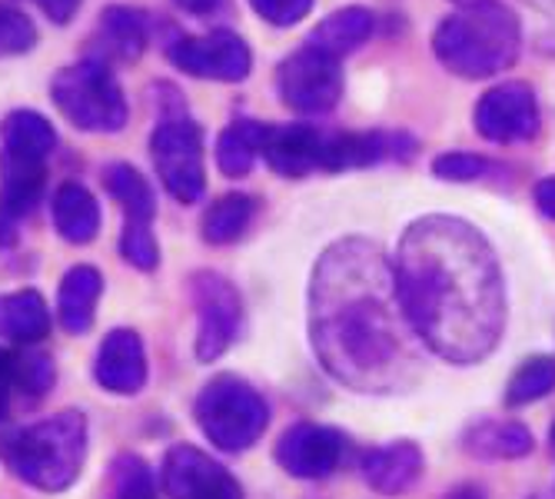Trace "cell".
<instances>
[{
  "label": "cell",
  "mask_w": 555,
  "mask_h": 499,
  "mask_svg": "<svg viewBox=\"0 0 555 499\" xmlns=\"http://www.w3.org/2000/svg\"><path fill=\"white\" fill-rule=\"evenodd\" d=\"M396 290L416 336L449 363H479L506 327L502 273L486 236L456 217H423L399 240Z\"/></svg>",
  "instance_id": "obj_1"
},
{
  "label": "cell",
  "mask_w": 555,
  "mask_h": 499,
  "mask_svg": "<svg viewBox=\"0 0 555 499\" xmlns=\"http://www.w3.org/2000/svg\"><path fill=\"white\" fill-rule=\"evenodd\" d=\"M313 349L346 386L386 393L410 357V317L402 310L392 264L366 240H343L313 273ZM416 333V330H413Z\"/></svg>",
  "instance_id": "obj_2"
},
{
  "label": "cell",
  "mask_w": 555,
  "mask_h": 499,
  "mask_svg": "<svg viewBox=\"0 0 555 499\" xmlns=\"http://www.w3.org/2000/svg\"><path fill=\"white\" fill-rule=\"evenodd\" d=\"M519 17L499 4V0H479L460 14L446 17L433 34L436 61L456 77L486 80L495 77L519 57Z\"/></svg>",
  "instance_id": "obj_3"
},
{
  "label": "cell",
  "mask_w": 555,
  "mask_h": 499,
  "mask_svg": "<svg viewBox=\"0 0 555 499\" xmlns=\"http://www.w3.org/2000/svg\"><path fill=\"white\" fill-rule=\"evenodd\" d=\"M87 457V420L74 410L40 420L21 430L8 443V460L14 473L47 492L67 489L83 466Z\"/></svg>",
  "instance_id": "obj_4"
},
{
  "label": "cell",
  "mask_w": 555,
  "mask_h": 499,
  "mask_svg": "<svg viewBox=\"0 0 555 499\" xmlns=\"http://www.w3.org/2000/svg\"><path fill=\"white\" fill-rule=\"evenodd\" d=\"M193 417L214 446L227 449V453H243L263 436L270 407L246 380L227 373L199 389Z\"/></svg>",
  "instance_id": "obj_5"
},
{
  "label": "cell",
  "mask_w": 555,
  "mask_h": 499,
  "mask_svg": "<svg viewBox=\"0 0 555 499\" xmlns=\"http://www.w3.org/2000/svg\"><path fill=\"white\" fill-rule=\"evenodd\" d=\"M57 111L87 133H117L127 124V97L107 64L87 61L64 67L50 84Z\"/></svg>",
  "instance_id": "obj_6"
},
{
  "label": "cell",
  "mask_w": 555,
  "mask_h": 499,
  "mask_svg": "<svg viewBox=\"0 0 555 499\" xmlns=\"http://www.w3.org/2000/svg\"><path fill=\"white\" fill-rule=\"evenodd\" d=\"M150 157L167 193L180 204H196L207 190L204 170V130L193 120H164L150 137Z\"/></svg>",
  "instance_id": "obj_7"
},
{
  "label": "cell",
  "mask_w": 555,
  "mask_h": 499,
  "mask_svg": "<svg viewBox=\"0 0 555 499\" xmlns=\"http://www.w3.org/2000/svg\"><path fill=\"white\" fill-rule=\"evenodd\" d=\"M280 100L296 114H326L343 97V71L339 57L307 43L289 54L276 71Z\"/></svg>",
  "instance_id": "obj_8"
},
{
  "label": "cell",
  "mask_w": 555,
  "mask_h": 499,
  "mask_svg": "<svg viewBox=\"0 0 555 499\" xmlns=\"http://www.w3.org/2000/svg\"><path fill=\"white\" fill-rule=\"evenodd\" d=\"M196 304V360H220L243 327V304L233 283L220 273H196L190 280Z\"/></svg>",
  "instance_id": "obj_9"
},
{
  "label": "cell",
  "mask_w": 555,
  "mask_h": 499,
  "mask_svg": "<svg viewBox=\"0 0 555 499\" xmlns=\"http://www.w3.org/2000/svg\"><path fill=\"white\" fill-rule=\"evenodd\" d=\"M167 57H170L173 67H180L190 77L220 80V84L246 80L249 67H254L249 47L233 30H214V34H204V37H180L167 50Z\"/></svg>",
  "instance_id": "obj_10"
},
{
  "label": "cell",
  "mask_w": 555,
  "mask_h": 499,
  "mask_svg": "<svg viewBox=\"0 0 555 499\" xmlns=\"http://www.w3.org/2000/svg\"><path fill=\"white\" fill-rule=\"evenodd\" d=\"M160 479L170 499H243V489L230 470L190 443L173 446L164 457Z\"/></svg>",
  "instance_id": "obj_11"
},
{
  "label": "cell",
  "mask_w": 555,
  "mask_h": 499,
  "mask_svg": "<svg viewBox=\"0 0 555 499\" xmlns=\"http://www.w3.org/2000/svg\"><path fill=\"white\" fill-rule=\"evenodd\" d=\"M476 130L492 143H522L539 133L535 93L513 80L486 90L476 104Z\"/></svg>",
  "instance_id": "obj_12"
},
{
  "label": "cell",
  "mask_w": 555,
  "mask_h": 499,
  "mask_svg": "<svg viewBox=\"0 0 555 499\" xmlns=\"http://www.w3.org/2000/svg\"><path fill=\"white\" fill-rule=\"evenodd\" d=\"M343 433L320 423H296L276 443V463L296 479H323L343 460Z\"/></svg>",
  "instance_id": "obj_13"
},
{
  "label": "cell",
  "mask_w": 555,
  "mask_h": 499,
  "mask_svg": "<svg viewBox=\"0 0 555 499\" xmlns=\"http://www.w3.org/2000/svg\"><path fill=\"white\" fill-rule=\"evenodd\" d=\"M323 137L313 124H263L260 157L280 177H307L323 164Z\"/></svg>",
  "instance_id": "obj_14"
},
{
  "label": "cell",
  "mask_w": 555,
  "mask_h": 499,
  "mask_svg": "<svg viewBox=\"0 0 555 499\" xmlns=\"http://www.w3.org/2000/svg\"><path fill=\"white\" fill-rule=\"evenodd\" d=\"M96 383L117 393V396H133L146 383V354L143 343L133 330H114L107 333L104 346H100L96 363H93Z\"/></svg>",
  "instance_id": "obj_15"
},
{
  "label": "cell",
  "mask_w": 555,
  "mask_h": 499,
  "mask_svg": "<svg viewBox=\"0 0 555 499\" xmlns=\"http://www.w3.org/2000/svg\"><path fill=\"white\" fill-rule=\"evenodd\" d=\"M420 476H423V453H420V446L410 439L370 449V453L363 457V479L383 496L406 492Z\"/></svg>",
  "instance_id": "obj_16"
},
{
  "label": "cell",
  "mask_w": 555,
  "mask_h": 499,
  "mask_svg": "<svg viewBox=\"0 0 555 499\" xmlns=\"http://www.w3.org/2000/svg\"><path fill=\"white\" fill-rule=\"evenodd\" d=\"M0 143H4V154L0 157L47 164L57 146V133L50 127V120L40 117L37 111H14L4 120V127H0Z\"/></svg>",
  "instance_id": "obj_17"
},
{
  "label": "cell",
  "mask_w": 555,
  "mask_h": 499,
  "mask_svg": "<svg viewBox=\"0 0 555 499\" xmlns=\"http://www.w3.org/2000/svg\"><path fill=\"white\" fill-rule=\"evenodd\" d=\"M100 293H104V277L93 267L83 264V267L67 270L61 293H57V317L67 333H87L93 327Z\"/></svg>",
  "instance_id": "obj_18"
},
{
  "label": "cell",
  "mask_w": 555,
  "mask_h": 499,
  "mask_svg": "<svg viewBox=\"0 0 555 499\" xmlns=\"http://www.w3.org/2000/svg\"><path fill=\"white\" fill-rule=\"evenodd\" d=\"M50 210H54L57 233L67 243L83 246L100 230V204H96V196L87 187H80V183H61L57 193H54V204H50Z\"/></svg>",
  "instance_id": "obj_19"
},
{
  "label": "cell",
  "mask_w": 555,
  "mask_h": 499,
  "mask_svg": "<svg viewBox=\"0 0 555 499\" xmlns=\"http://www.w3.org/2000/svg\"><path fill=\"white\" fill-rule=\"evenodd\" d=\"M50 333V310L37 290L0 296V336L11 343H40Z\"/></svg>",
  "instance_id": "obj_20"
},
{
  "label": "cell",
  "mask_w": 555,
  "mask_h": 499,
  "mask_svg": "<svg viewBox=\"0 0 555 499\" xmlns=\"http://www.w3.org/2000/svg\"><path fill=\"white\" fill-rule=\"evenodd\" d=\"M43 174H47V164L0 157V214L4 217L30 214L43 193Z\"/></svg>",
  "instance_id": "obj_21"
},
{
  "label": "cell",
  "mask_w": 555,
  "mask_h": 499,
  "mask_svg": "<svg viewBox=\"0 0 555 499\" xmlns=\"http://www.w3.org/2000/svg\"><path fill=\"white\" fill-rule=\"evenodd\" d=\"M376 21L366 8H343L336 14H330L313 34H310V43L326 50L333 57H343V54H352L357 47H363L373 34Z\"/></svg>",
  "instance_id": "obj_22"
},
{
  "label": "cell",
  "mask_w": 555,
  "mask_h": 499,
  "mask_svg": "<svg viewBox=\"0 0 555 499\" xmlns=\"http://www.w3.org/2000/svg\"><path fill=\"white\" fill-rule=\"evenodd\" d=\"M392 140L383 133H326L320 170H352L370 167L389 154Z\"/></svg>",
  "instance_id": "obj_23"
},
{
  "label": "cell",
  "mask_w": 555,
  "mask_h": 499,
  "mask_svg": "<svg viewBox=\"0 0 555 499\" xmlns=\"http://www.w3.org/2000/svg\"><path fill=\"white\" fill-rule=\"evenodd\" d=\"M96 34L107 54L117 61H137L146 47V21L140 11L130 8H107L104 17H100Z\"/></svg>",
  "instance_id": "obj_24"
},
{
  "label": "cell",
  "mask_w": 555,
  "mask_h": 499,
  "mask_svg": "<svg viewBox=\"0 0 555 499\" xmlns=\"http://www.w3.org/2000/svg\"><path fill=\"white\" fill-rule=\"evenodd\" d=\"M260 133H263V124L257 120L230 124L217 140V167L233 180L246 177L260 157Z\"/></svg>",
  "instance_id": "obj_25"
},
{
  "label": "cell",
  "mask_w": 555,
  "mask_h": 499,
  "mask_svg": "<svg viewBox=\"0 0 555 499\" xmlns=\"http://www.w3.org/2000/svg\"><path fill=\"white\" fill-rule=\"evenodd\" d=\"M257 214V200L246 193H227L220 196L217 204H210V210L204 214V240L214 246H227L233 240L243 236V230L249 227Z\"/></svg>",
  "instance_id": "obj_26"
},
{
  "label": "cell",
  "mask_w": 555,
  "mask_h": 499,
  "mask_svg": "<svg viewBox=\"0 0 555 499\" xmlns=\"http://www.w3.org/2000/svg\"><path fill=\"white\" fill-rule=\"evenodd\" d=\"M104 183L111 190V196L124 207L127 220H140L150 223L157 214V196L150 190L146 177H140L130 164H111L104 170Z\"/></svg>",
  "instance_id": "obj_27"
},
{
  "label": "cell",
  "mask_w": 555,
  "mask_h": 499,
  "mask_svg": "<svg viewBox=\"0 0 555 499\" xmlns=\"http://www.w3.org/2000/svg\"><path fill=\"white\" fill-rule=\"evenodd\" d=\"M466 446L469 453L486 460H516L532 449V433L519 423H479Z\"/></svg>",
  "instance_id": "obj_28"
},
{
  "label": "cell",
  "mask_w": 555,
  "mask_h": 499,
  "mask_svg": "<svg viewBox=\"0 0 555 499\" xmlns=\"http://www.w3.org/2000/svg\"><path fill=\"white\" fill-rule=\"evenodd\" d=\"M552 389H555V360L552 357H532L513 373V380L506 386V404L509 407H529V404H535V399L548 396Z\"/></svg>",
  "instance_id": "obj_29"
},
{
  "label": "cell",
  "mask_w": 555,
  "mask_h": 499,
  "mask_svg": "<svg viewBox=\"0 0 555 499\" xmlns=\"http://www.w3.org/2000/svg\"><path fill=\"white\" fill-rule=\"evenodd\" d=\"M154 473L140 457H120L114 463V499H154Z\"/></svg>",
  "instance_id": "obj_30"
},
{
  "label": "cell",
  "mask_w": 555,
  "mask_h": 499,
  "mask_svg": "<svg viewBox=\"0 0 555 499\" xmlns=\"http://www.w3.org/2000/svg\"><path fill=\"white\" fill-rule=\"evenodd\" d=\"M37 43V27L17 8L0 0V57H17Z\"/></svg>",
  "instance_id": "obj_31"
},
{
  "label": "cell",
  "mask_w": 555,
  "mask_h": 499,
  "mask_svg": "<svg viewBox=\"0 0 555 499\" xmlns=\"http://www.w3.org/2000/svg\"><path fill=\"white\" fill-rule=\"evenodd\" d=\"M120 254L137 270H154L160 264V246H157L154 233H150V223L127 220L124 236H120Z\"/></svg>",
  "instance_id": "obj_32"
},
{
  "label": "cell",
  "mask_w": 555,
  "mask_h": 499,
  "mask_svg": "<svg viewBox=\"0 0 555 499\" xmlns=\"http://www.w3.org/2000/svg\"><path fill=\"white\" fill-rule=\"evenodd\" d=\"M433 174L452 183H469L489 174V161L479 154H463V150H452V154H442L433 161Z\"/></svg>",
  "instance_id": "obj_33"
},
{
  "label": "cell",
  "mask_w": 555,
  "mask_h": 499,
  "mask_svg": "<svg viewBox=\"0 0 555 499\" xmlns=\"http://www.w3.org/2000/svg\"><path fill=\"white\" fill-rule=\"evenodd\" d=\"M17 360V386L21 393L30 396H43L50 386H54V360L43 354H21Z\"/></svg>",
  "instance_id": "obj_34"
},
{
  "label": "cell",
  "mask_w": 555,
  "mask_h": 499,
  "mask_svg": "<svg viewBox=\"0 0 555 499\" xmlns=\"http://www.w3.org/2000/svg\"><path fill=\"white\" fill-rule=\"evenodd\" d=\"M249 8L273 27H293L310 14L313 0H249Z\"/></svg>",
  "instance_id": "obj_35"
},
{
  "label": "cell",
  "mask_w": 555,
  "mask_h": 499,
  "mask_svg": "<svg viewBox=\"0 0 555 499\" xmlns=\"http://www.w3.org/2000/svg\"><path fill=\"white\" fill-rule=\"evenodd\" d=\"M14 389H17V360L8 349H0V420H8L11 413Z\"/></svg>",
  "instance_id": "obj_36"
},
{
  "label": "cell",
  "mask_w": 555,
  "mask_h": 499,
  "mask_svg": "<svg viewBox=\"0 0 555 499\" xmlns=\"http://www.w3.org/2000/svg\"><path fill=\"white\" fill-rule=\"evenodd\" d=\"M40 4V11L54 21V24H70L74 17H77V11H80V4L83 0H37Z\"/></svg>",
  "instance_id": "obj_37"
},
{
  "label": "cell",
  "mask_w": 555,
  "mask_h": 499,
  "mask_svg": "<svg viewBox=\"0 0 555 499\" xmlns=\"http://www.w3.org/2000/svg\"><path fill=\"white\" fill-rule=\"evenodd\" d=\"M535 204L545 217L555 220V177H545L535 183Z\"/></svg>",
  "instance_id": "obj_38"
},
{
  "label": "cell",
  "mask_w": 555,
  "mask_h": 499,
  "mask_svg": "<svg viewBox=\"0 0 555 499\" xmlns=\"http://www.w3.org/2000/svg\"><path fill=\"white\" fill-rule=\"evenodd\" d=\"M177 8H183V11H190V14H210L220 0H173Z\"/></svg>",
  "instance_id": "obj_39"
},
{
  "label": "cell",
  "mask_w": 555,
  "mask_h": 499,
  "mask_svg": "<svg viewBox=\"0 0 555 499\" xmlns=\"http://www.w3.org/2000/svg\"><path fill=\"white\" fill-rule=\"evenodd\" d=\"M11 243H14V233H11V227L4 220H0V250L11 246Z\"/></svg>",
  "instance_id": "obj_40"
},
{
  "label": "cell",
  "mask_w": 555,
  "mask_h": 499,
  "mask_svg": "<svg viewBox=\"0 0 555 499\" xmlns=\"http://www.w3.org/2000/svg\"><path fill=\"white\" fill-rule=\"evenodd\" d=\"M452 4H460V8H469V4H479V0H452Z\"/></svg>",
  "instance_id": "obj_41"
},
{
  "label": "cell",
  "mask_w": 555,
  "mask_h": 499,
  "mask_svg": "<svg viewBox=\"0 0 555 499\" xmlns=\"http://www.w3.org/2000/svg\"><path fill=\"white\" fill-rule=\"evenodd\" d=\"M548 436H552V449H555V426H552V433H548Z\"/></svg>",
  "instance_id": "obj_42"
}]
</instances>
